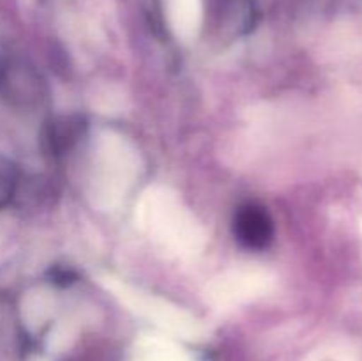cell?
<instances>
[{"label": "cell", "instance_id": "277c9868", "mask_svg": "<svg viewBox=\"0 0 362 361\" xmlns=\"http://www.w3.org/2000/svg\"><path fill=\"white\" fill-rule=\"evenodd\" d=\"M18 176L14 168L11 166H4L0 168V205L6 204L11 197H13L14 190H16Z\"/></svg>", "mask_w": 362, "mask_h": 361}, {"label": "cell", "instance_id": "3957f363", "mask_svg": "<svg viewBox=\"0 0 362 361\" xmlns=\"http://www.w3.org/2000/svg\"><path fill=\"white\" fill-rule=\"evenodd\" d=\"M7 92L23 103H35L42 98V80L32 67L14 66L6 78Z\"/></svg>", "mask_w": 362, "mask_h": 361}, {"label": "cell", "instance_id": "6da1fadb", "mask_svg": "<svg viewBox=\"0 0 362 361\" xmlns=\"http://www.w3.org/2000/svg\"><path fill=\"white\" fill-rule=\"evenodd\" d=\"M233 234L244 248L262 251L272 243L274 223L264 205L250 202L237 209L233 216Z\"/></svg>", "mask_w": 362, "mask_h": 361}, {"label": "cell", "instance_id": "7a4b0ae2", "mask_svg": "<svg viewBox=\"0 0 362 361\" xmlns=\"http://www.w3.org/2000/svg\"><path fill=\"white\" fill-rule=\"evenodd\" d=\"M85 120L81 115H62L46 124L45 145L53 156L64 154L78 144L85 133Z\"/></svg>", "mask_w": 362, "mask_h": 361}]
</instances>
